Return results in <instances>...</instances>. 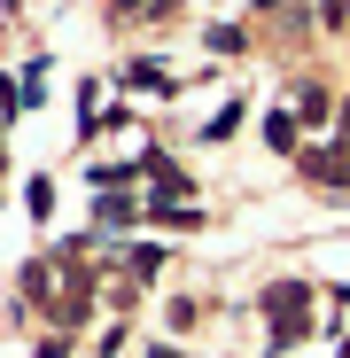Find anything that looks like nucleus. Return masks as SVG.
Instances as JSON below:
<instances>
[{"label":"nucleus","instance_id":"f257e3e1","mask_svg":"<svg viewBox=\"0 0 350 358\" xmlns=\"http://www.w3.org/2000/svg\"><path fill=\"white\" fill-rule=\"evenodd\" d=\"M101 226H133V203L125 195H101Z\"/></svg>","mask_w":350,"mask_h":358}]
</instances>
